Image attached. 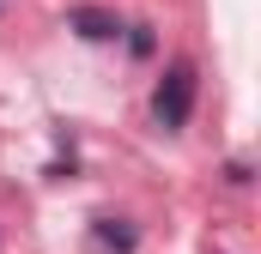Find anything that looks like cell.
Here are the masks:
<instances>
[{
	"mask_svg": "<svg viewBox=\"0 0 261 254\" xmlns=\"http://www.w3.org/2000/svg\"><path fill=\"white\" fill-rule=\"evenodd\" d=\"M195 97H200L195 61H170V67H164V79H158V91H152V121L164 127V133H182L189 115H195Z\"/></svg>",
	"mask_w": 261,
	"mask_h": 254,
	"instance_id": "cell-1",
	"label": "cell"
},
{
	"mask_svg": "<svg viewBox=\"0 0 261 254\" xmlns=\"http://www.w3.org/2000/svg\"><path fill=\"white\" fill-rule=\"evenodd\" d=\"M67 30H79L85 43H116V37H122V18L103 12V6H73V12H67Z\"/></svg>",
	"mask_w": 261,
	"mask_h": 254,
	"instance_id": "cell-2",
	"label": "cell"
},
{
	"mask_svg": "<svg viewBox=\"0 0 261 254\" xmlns=\"http://www.w3.org/2000/svg\"><path fill=\"white\" fill-rule=\"evenodd\" d=\"M91 236H97L110 254H134V248H140V230H134L128 218H97V224H91Z\"/></svg>",
	"mask_w": 261,
	"mask_h": 254,
	"instance_id": "cell-3",
	"label": "cell"
},
{
	"mask_svg": "<svg viewBox=\"0 0 261 254\" xmlns=\"http://www.w3.org/2000/svg\"><path fill=\"white\" fill-rule=\"evenodd\" d=\"M122 30H128V55H134V61H152V55H158L152 24H122Z\"/></svg>",
	"mask_w": 261,
	"mask_h": 254,
	"instance_id": "cell-4",
	"label": "cell"
},
{
	"mask_svg": "<svg viewBox=\"0 0 261 254\" xmlns=\"http://www.w3.org/2000/svg\"><path fill=\"white\" fill-rule=\"evenodd\" d=\"M225 182H231V188H249V164L231 157V164H225Z\"/></svg>",
	"mask_w": 261,
	"mask_h": 254,
	"instance_id": "cell-5",
	"label": "cell"
},
{
	"mask_svg": "<svg viewBox=\"0 0 261 254\" xmlns=\"http://www.w3.org/2000/svg\"><path fill=\"white\" fill-rule=\"evenodd\" d=\"M0 12H6V0H0Z\"/></svg>",
	"mask_w": 261,
	"mask_h": 254,
	"instance_id": "cell-6",
	"label": "cell"
}]
</instances>
